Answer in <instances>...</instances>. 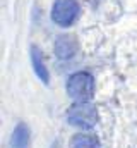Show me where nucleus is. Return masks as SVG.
I'll list each match as a JSON object with an SVG mask.
<instances>
[{
	"label": "nucleus",
	"mask_w": 137,
	"mask_h": 148,
	"mask_svg": "<svg viewBox=\"0 0 137 148\" xmlns=\"http://www.w3.org/2000/svg\"><path fill=\"white\" fill-rule=\"evenodd\" d=\"M79 12L81 7L77 0H55L52 5V21L60 28H68L75 23Z\"/></svg>",
	"instance_id": "obj_3"
},
{
	"label": "nucleus",
	"mask_w": 137,
	"mask_h": 148,
	"mask_svg": "<svg viewBox=\"0 0 137 148\" xmlns=\"http://www.w3.org/2000/svg\"><path fill=\"white\" fill-rule=\"evenodd\" d=\"M29 127L24 124V122H19L12 133V138H10V143L12 148H28L29 147Z\"/></svg>",
	"instance_id": "obj_6"
},
{
	"label": "nucleus",
	"mask_w": 137,
	"mask_h": 148,
	"mask_svg": "<svg viewBox=\"0 0 137 148\" xmlns=\"http://www.w3.org/2000/svg\"><path fill=\"white\" fill-rule=\"evenodd\" d=\"M67 122L79 129H93L98 124V110L89 102H75L67 110Z\"/></svg>",
	"instance_id": "obj_2"
},
{
	"label": "nucleus",
	"mask_w": 137,
	"mask_h": 148,
	"mask_svg": "<svg viewBox=\"0 0 137 148\" xmlns=\"http://www.w3.org/2000/svg\"><path fill=\"white\" fill-rule=\"evenodd\" d=\"M70 148H100V140L94 134H75L70 140Z\"/></svg>",
	"instance_id": "obj_7"
},
{
	"label": "nucleus",
	"mask_w": 137,
	"mask_h": 148,
	"mask_svg": "<svg viewBox=\"0 0 137 148\" xmlns=\"http://www.w3.org/2000/svg\"><path fill=\"white\" fill-rule=\"evenodd\" d=\"M67 93L74 102H89L94 95V77L89 73H74L67 79Z\"/></svg>",
	"instance_id": "obj_1"
},
{
	"label": "nucleus",
	"mask_w": 137,
	"mask_h": 148,
	"mask_svg": "<svg viewBox=\"0 0 137 148\" xmlns=\"http://www.w3.org/2000/svg\"><path fill=\"white\" fill-rule=\"evenodd\" d=\"M53 48H55V55H57L58 59L65 60V59L74 57V53L77 52V41H75V38L74 36H67V35H64V36L57 38Z\"/></svg>",
	"instance_id": "obj_4"
},
{
	"label": "nucleus",
	"mask_w": 137,
	"mask_h": 148,
	"mask_svg": "<svg viewBox=\"0 0 137 148\" xmlns=\"http://www.w3.org/2000/svg\"><path fill=\"white\" fill-rule=\"evenodd\" d=\"M31 64H33V69L36 76L45 83V84H48V81H50V74H48V69H46V66H45V60H43V55H41V52L38 50V47H31Z\"/></svg>",
	"instance_id": "obj_5"
}]
</instances>
